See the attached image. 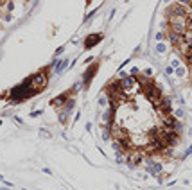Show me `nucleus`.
Wrapping results in <instances>:
<instances>
[{"label":"nucleus","mask_w":192,"mask_h":190,"mask_svg":"<svg viewBox=\"0 0 192 190\" xmlns=\"http://www.w3.org/2000/svg\"><path fill=\"white\" fill-rule=\"evenodd\" d=\"M176 76H178V77H183V76H185V68L178 67V68H176Z\"/></svg>","instance_id":"4468645a"},{"label":"nucleus","mask_w":192,"mask_h":190,"mask_svg":"<svg viewBox=\"0 0 192 190\" xmlns=\"http://www.w3.org/2000/svg\"><path fill=\"white\" fill-rule=\"evenodd\" d=\"M74 104H76V101H74V99H67V102H65V106H63V108H65V111L70 115L72 113V110H74Z\"/></svg>","instance_id":"0eeeda50"},{"label":"nucleus","mask_w":192,"mask_h":190,"mask_svg":"<svg viewBox=\"0 0 192 190\" xmlns=\"http://www.w3.org/2000/svg\"><path fill=\"white\" fill-rule=\"evenodd\" d=\"M106 102H108V95H102L99 99V106H106Z\"/></svg>","instance_id":"ddd939ff"},{"label":"nucleus","mask_w":192,"mask_h":190,"mask_svg":"<svg viewBox=\"0 0 192 190\" xmlns=\"http://www.w3.org/2000/svg\"><path fill=\"white\" fill-rule=\"evenodd\" d=\"M99 40H101V36H97V34H95V36H92V38H88V40H86V43H84V47H86V49H90L93 43H97Z\"/></svg>","instance_id":"6e6552de"},{"label":"nucleus","mask_w":192,"mask_h":190,"mask_svg":"<svg viewBox=\"0 0 192 190\" xmlns=\"http://www.w3.org/2000/svg\"><path fill=\"white\" fill-rule=\"evenodd\" d=\"M40 133H41V136H45V138H49V136H50L47 129H40Z\"/></svg>","instance_id":"a211bd4d"},{"label":"nucleus","mask_w":192,"mask_h":190,"mask_svg":"<svg viewBox=\"0 0 192 190\" xmlns=\"http://www.w3.org/2000/svg\"><path fill=\"white\" fill-rule=\"evenodd\" d=\"M24 190H25V188H24Z\"/></svg>","instance_id":"5701e85b"},{"label":"nucleus","mask_w":192,"mask_h":190,"mask_svg":"<svg viewBox=\"0 0 192 190\" xmlns=\"http://www.w3.org/2000/svg\"><path fill=\"white\" fill-rule=\"evenodd\" d=\"M145 165H147V172L151 174V176H160V174L163 172L162 163H153L151 160H147V162H145Z\"/></svg>","instance_id":"20e7f679"},{"label":"nucleus","mask_w":192,"mask_h":190,"mask_svg":"<svg viewBox=\"0 0 192 190\" xmlns=\"http://www.w3.org/2000/svg\"><path fill=\"white\" fill-rule=\"evenodd\" d=\"M173 72H174L173 67H165V74H167V76H173Z\"/></svg>","instance_id":"dca6fc26"},{"label":"nucleus","mask_w":192,"mask_h":190,"mask_svg":"<svg viewBox=\"0 0 192 190\" xmlns=\"http://www.w3.org/2000/svg\"><path fill=\"white\" fill-rule=\"evenodd\" d=\"M181 65V63H179V59H173V68H178Z\"/></svg>","instance_id":"6ab92c4d"},{"label":"nucleus","mask_w":192,"mask_h":190,"mask_svg":"<svg viewBox=\"0 0 192 190\" xmlns=\"http://www.w3.org/2000/svg\"><path fill=\"white\" fill-rule=\"evenodd\" d=\"M158 136L162 138L169 147H174V145H178L179 144V140H181V136H179V133L178 131H174V129H170V128H162V129H158Z\"/></svg>","instance_id":"f257e3e1"},{"label":"nucleus","mask_w":192,"mask_h":190,"mask_svg":"<svg viewBox=\"0 0 192 190\" xmlns=\"http://www.w3.org/2000/svg\"><path fill=\"white\" fill-rule=\"evenodd\" d=\"M67 99H68V93H61L59 97H56V99L50 101V106H54V108H63V106H65V102H67Z\"/></svg>","instance_id":"423d86ee"},{"label":"nucleus","mask_w":192,"mask_h":190,"mask_svg":"<svg viewBox=\"0 0 192 190\" xmlns=\"http://www.w3.org/2000/svg\"><path fill=\"white\" fill-rule=\"evenodd\" d=\"M0 190H9V187H4V188H0Z\"/></svg>","instance_id":"412c9836"},{"label":"nucleus","mask_w":192,"mask_h":190,"mask_svg":"<svg viewBox=\"0 0 192 190\" xmlns=\"http://www.w3.org/2000/svg\"><path fill=\"white\" fill-rule=\"evenodd\" d=\"M167 40L170 41V45H173V47H176V45H179V43H181V41H185V36L181 34V33H174V31H169Z\"/></svg>","instance_id":"39448f33"},{"label":"nucleus","mask_w":192,"mask_h":190,"mask_svg":"<svg viewBox=\"0 0 192 190\" xmlns=\"http://www.w3.org/2000/svg\"><path fill=\"white\" fill-rule=\"evenodd\" d=\"M0 179H4V176H2V174H0Z\"/></svg>","instance_id":"4be33fe9"},{"label":"nucleus","mask_w":192,"mask_h":190,"mask_svg":"<svg viewBox=\"0 0 192 190\" xmlns=\"http://www.w3.org/2000/svg\"><path fill=\"white\" fill-rule=\"evenodd\" d=\"M165 13H167L169 18H173V16H189V15H190V9H189L187 6H183V4L176 2V4H173L170 7H167Z\"/></svg>","instance_id":"7ed1b4c3"},{"label":"nucleus","mask_w":192,"mask_h":190,"mask_svg":"<svg viewBox=\"0 0 192 190\" xmlns=\"http://www.w3.org/2000/svg\"><path fill=\"white\" fill-rule=\"evenodd\" d=\"M179 117H183V110H178L176 111V119H179Z\"/></svg>","instance_id":"aec40b11"},{"label":"nucleus","mask_w":192,"mask_h":190,"mask_svg":"<svg viewBox=\"0 0 192 190\" xmlns=\"http://www.w3.org/2000/svg\"><path fill=\"white\" fill-rule=\"evenodd\" d=\"M156 52H160V54H163V52H165V45L162 43V41H160V43L156 45Z\"/></svg>","instance_id":"f8f14e48"},{"label":"nucleus","mask_w":192,"mask_h":190,"mask_svg":"<svg viewBox=\"0 0 192 190\" xmlns=\"http://www.w3.org/2000/svg\"><path fill=\"white\" fill-rule=\"evenodd\" d=\"M95 68H97V65H93L88 72H86V84L90 83V79H92V76H93V72H95Z\"/></svg>","instance_id":"9d476101"},{"label":"nucleus","mask_w":192,"mask_h":190,"mask_svg":"<svg viewBox=\"0 0 192 190\" xmlns=\"http://www.w3.org/2000/svg\"><path fill=\"white\" fill-rule=\"evenodd\" d=\"M179 4H183V6H187V7H190V4H192V0H179Z\"/></svg>","instance_id":"f3484780"},{"label":"nucleus","mask_w":192,"mask_h":190,"mask_svg":"<svg viewBox=\"0 0 192 190\" xmlns=\"http://www.w3.org/2000/svg\"><path fill=\"white\" fill-rule=\"evenodd\" d=\"M65 65H68V61H58V63H56V68H54V70H56V72H61V68L65 67Z\"/></svg>","instance_id":"9b49d317"},{"label":"nucleus","mask_w":192,"mask_h":190,"mask_svg":"<svg viewBox=\"0 0 192 190\" xmlns=\"http://www.w3.org/2000/svg\"><path fill=\"white\" fill-rule=\"evenodd\" d=\"M59 120H61V124H67V120H68V113H67L65 110L59 113Z\"/></svg>","instance_id":"1a4fd4ad"},{"label":"nucleus","mask_w":192,"mask_h":190,"mask_svg":"<svg viewBox=\"0 0 192 190\" xmlns=\"http://www.w3.org/2000/svg\"><path fill=\"white\" fill-rule=\"evenodd\" d=\"M142 92H144V95L147 97V101L151 102V104H154V106H156V104H158L160 101H162V97H163L162 92H160V88H158V86H154V83H149L147 86H144V88H142Z\"/></svg>","instance_id":"f03ea898"},{"label":"nucleus","mask_w":192,"mask_h":190,"mask_svg":"<svg viewBox=\"0 0 192 190\" xmlns=\"http://www.w3.org/2000/svg\"><path fill=\"white\" fill-rule=\"evenodd\" d=\"M165 38H167V36H165V33H158V34H156V40H158V41H163Z\"/></svg>","instance_id":"2eb2a0df"}]
</instances>
